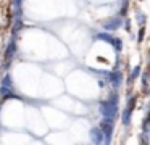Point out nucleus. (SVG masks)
Masks as SVG:
<instances>
[{"label":"nucleus","instance_id":"1","mask_svg":"<svg viewBox=\"0 0 150 145\" xmlns=\"http://www.w3.org/2000/svg\"><path fill=\"white\" fill-rule=\"evenodd\" d=\"M98 110H100L103 118H116L118 110H120V106H118V95L113 93L107 100H102L100 105H98Z\"/></svg>","mask_w":150,"mask_h":145},{"label":"nucleus","instance_id":"2","mask_svg":"<svg viewBox=\"0 0 150 145\" xmlns=\"http://www.w3.org/2000/svg\"><path fill=\"white\" fill-rule=\"evenodd\" d=\"M136 103H137V97L131 95L129 98H127V103H126V106H124L123 113H121V122H123L126 127L131 124V116H132V111H134V108H136Z\"/></svg>","mask_w":150,"mask_h":145},{"label":"nucleus","instance_id":"3","mask_svg":"<svg viewBox=\"0 0 150 145\" xmlns=\"http://www.w3.org/2000/svg\"><path fill=\"white\" fill-rule=\"evenodd\" d=\"M95 39H98V40H103L107 42V44L113 45V48L116 52H121L123 50V40H121L120 37H115V35H111L110 32H98L97 35H95Z\"/></svg>","mask_w":150,"mask_h":145},{"label":"nucleus","instance_id":"4","mask_svg":"<svg viewBox=\"0 0 150 145\" xmlns=\"http://www.w3.org/2000/svg\"><path fill=\"white\" fill-rule=\"evenodd\" d=\"M100 127L105 134V144H110L111 135H113V131H115V118H103L100 121Z\"/></svg>","mask_w":150,"mask_h":145},{"label":"nucleus","instance_id":"5","mask_svg":"<svg viewBox=\"0 0 150 145\" xmlns=\"http://www.w3.org/2000/svg\"><path fill=\"white\" fill-rule=\"evenodd\" d=\"M123 23H124V19H121V15H120V16H115V18H110V19H107V21H103L102 26H103L105 31L113 32V31H116V29H120L121 26H123Z\"/></svg>","mask_w":150,"mask_h":145},{"label":"nucleus","instance_id":"6","mask_svg":"<svg viewBox=\"0 0 150 145\" xmlns=\"http://www.w3.org/2000/svg\"><path fill=\"white\" fill-rule=\"evenodd\" d=\"M15 53H16V40H15V35H13L11 40L8 42L7 48H5V68H8V64L11 63Z\"/></svg>","mask_w":150,"mask_h":145},{"label":"nucleus","instance_id":"7","mask_svg":"<svg viewBox=\"0 0 150 145\" xmlns=\"http://www.w3.org/2000/svg\"><path fill=\"white\" fill-rule=\"evenodd\" d=\"M105 77H107V79L110 81V84L115 87V89H118V87L121 86V82H123V74H121L120 71H111V73H105Z\"/></svg>","mask_w":150,"mask_h":145},{"label":"nucleus","instance_id":"8","mask_svg":"<svg viewBox=\"0 0 150 145\" xmlns=\"http://www.w3.org/2000/svg\"><path fill=\"white\" fill-rule=\"evenodd\" d=\"M0 97L4 100H8V98H23V97H20L16 92H15L13 87H8V86H2L0 84Z\"/></svg>","mask_w":150,"mask_h":145},{"label":"nucleus","instance_id":"9","mask_svg":"<svg viewBox=\"0 0 150 145\" xmlns=\"http://www.w3.org/2000/svg\"><path fill=\"white\" fill-rule=\"evenodd\" d=\"M91 140L94 142V144H103L105 142V134H103L100 126L91 129Z\"/></svg>","mask_w":150,"mask_h":145},{"label":"nucleus","instance_id":"10","mask_svg":"<svg viewBox=\"0 0 150 145\" xmlns=\"http://www.w3.org/2000/svg\"><path fill=\"white\" fill-rule=\"evenodd\" d=\"M23 0H13V19L23 18V6H21Z\"/></svg>","mask_w":150,"mask_h":145},{"label":"nucleus","instance_id":"11","mask_svg":"<svg viewBox=\"0 0 150 145\" xmlns=\"http://www.w3.org/2000/svg\"><path fill=\"white\" fill-rule=\"evenodd\" d=\"M142 92L144 93L150 92V71H144L142 74Z\"/></svg>","mask_w":150,"mask_h":145},{"label":"nucleus","instance_id":"12","mask_svg":"<svg viewBox=\"0 0 150 145\" xmlns=\"http://www.w3.org/2000/svg\"><path fill=\"white\" fill-rule=\"evenodd\" d=\"M140 69H142V66H140V64H137V66L132 68V71H131L129 77H127V86H132V82L140 76Z\"/></svg>","mask_w":150,"mask_h":145},{"label":"nucleus","instance_id":"13","mask_svg":"<svg viewBox=\"0 0 150 145\" xmlns=\"http://www.w3.org/2000/svg\"><path fill=\"white\" fill-rule=\"evenodd\" d=\"M136 15H137V18H136L137 24H139V26H145V19H147L145 13L140 11V10H136Z\"/></svg>","mask_w":150,"mask_h":145},{"label":"nucleus","instance_id":"14","mask_svg":"<svg viewBox=\"0 0 150 145\" xmlns=\"http://www.w3.org/2000/svg\"><path fill=\"white\" fill-rule=\"evenodd\" d=\"M127 10H129V0H123V5H121V8H120V15L126 16Z\"/></svg>","mask_w":150,"mask_h":145},{"label":"nucleus","instance_id":"15","mask_svg":"<svg viewBox=\"0 0 150 145\" xmlns=\"http://www.w3.org/2000/svg\"><path fill=\"white\" fill-rule=\"evenodd\" d=\"M144 35H145V26H140V29H139V35H137V44H142Z\"/></svg>","mask_w":150,"mask_h":145},{"label":"nucleus","instance_id":"16","mask_svg":"<svg viewBox=\"0 0 150 145\" xmlns=\"http://www.w3.org/2000/svg\"><path fill=\"white\" fill-rule=\"evenodd\" d=\"M124 29L129 31V19H127V18H124Z\"/></svg>","mask_w":150,"mask_h":145},{"label":"nucleus","instance_id":"17","mask_svg":"<svg viewBox=\"0 0 150 145\" xmlns=\"http://www.w3.org/2000/svg\"><path fill=\"white\" fill-rule=\"evenodd\" d=\"M147 135H150V129H149V132H147Z\"/></svg>","mask_w":150,"mask_h":145},{"label":"nucleus","instance_id":"18","mask_svg":"<svg viewBox=\"0 0 150 145\" xmlns=\"http://www.w3.org/2000/svg\"><path fill=\"white\" fill-rule=\"evenodd\" d=\"M149 55H150V53H149ZM149 58H150V57H149Z\"/></svg>","mask_w":150,"mask_h":145}]
</instances>
